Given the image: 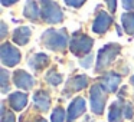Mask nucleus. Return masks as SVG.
Here are the masks:
<instances>
[{
  "mask_svg": "<svg viewBox=\"0 0 134 122\" xmlns=\"http://www.w3.org/2000/svg\"><path fill=\"white\" fill-rule=\"evenodd\" d=\"M121 23L125 33L134 36V13H124L121 16Z\"/></svg>",
  "mask_w": 134,
  "mask_h": 122,
  "instance_id": "obj_17",
  "label": "nucleus"
},
{
  "mask_svg": "<svg viewBox=\"0 0 134 122\" xmlns=\"http://www.w3.org/2000/svg\"><path fill=\"white\" fill-rule=\"evenodd\" d=\"M92 45H94V40L90 38V36L84 35V33H76V35L72 36L71 39V43H69V49L74 55L76 56H81V55H85L88 53L91 49H92Z\"/></svg>",
  "mask_w": 134,
  "mask_h": 122,
  "instance_id": "obj_4",
  "label": "nucleus"
},
{
  "mask_svg": "<svg viewBox=\"0 0 134 122\" xmlns=\"http://www.w3.org/2000/svg\"><path fill=\"white\" fill-rule=\"evenodd\" d=\"M107 2V6L110 9V12H115V7H117V0H105Z\"/></svg>",
  "mask_w": 134,
  "mask_h": 122,
  "instance_id": "obj_26",
  "label": "nucleus"
},
{
  "mask_svg": "<svg viewBox=\"0 0 134 122\" xmlns=\"http://www.w3.org/2000/svg\"><path fill=\"white\" fill-rule=\"evenodd\" d=\"M23 15L26 16L27 19H30V20H35V19L39 17L41 10H39L38 4L35 3V0H26V4H25V9H23Z\"/></svg>",
  "mask_w": 134,
  "mask_h": 122,
  "instance_id": "obj_15",
  "label": "nucleus"
},
{
  "mask_svg": "<svg viewBox=\"0 0 134 122\" xmlns=\"http://www.w3.org/2000/svg\"><path fill=\"white\" fill-rule=\"evenodd\" d=\"M0 56H2V62L6 66H16L20 62V52L16 49L15 46H12L10 43H4L2 45L0 49Z\"/></svg>",
  "mask_w": 134,
  "mask_h": 122,
  "instance_id": "obj_6",
  "label": "nucleus"
},
{
  "mask_svg": "<svg viewBox=\"0 0 134 122\" xmlns=\"http://www.w3.org/2000/svg\"><path fill=\"white\" fill-rule=\"evenodd\" d=\"M122 115L128 119L133 116V106H131L128 102H124V105H122Z\"/></svg>",
  "mask_w": 134,
  "mask_h": 122,
  "instance_id": "obj_23",
  "label": "nucleus"
},
{
  "mask_svg": "<svg viewBox=\"0 0 134 122\" xmlns=\"http://www.w3.org/2000/svg\"><path fill=\"white\" fill-rule=\"evenodd\" d=\"M122 6L127 10H134V0H122Z\"/></svg>",
  "mask_w": 134,
  "mask_h": 122,
  "instance_id": "obj_25",
  "label": "nucleus"
},
{
  "mask_svg": "<svg viewBox=\"0 0 134 122\" xmlns=\"http://www.w3.org/2000/svg\"><path fill=\"white\" fill-rule=\"evenodd\" d=\"M38 122H46V121H45V119H42V118H41V119H39Z\"/></svg>",
  "mask_w": 134,
  "mask_h": 122,
  "instance_id": "obj_29",
  "label": "nucleus"
},
{
  "mask_svg": "<svg viewBox=\"0 0 134 122\" xmlns=\"http://www.w3.org/2000/svg\"><path fill=\"white\" fill-rule=\"evenodd\" d=\"M120 50H121V46L117 43H110L102 47L98 52V58H97V66H95L97 72H99V70L105 69L107 66H110L115 60L117 56H118Z\"/></svg>",
  "mask_w": 134,
  "mask_h": 122,
  "instance_id": "obj_2",
  "label": "nucleus"
},
{
  "mask_svg": "<svg viewBox=\"0 0 134 122\" xmlns=\"http://www.w3.org/2000/svg\"><path fill=\"white\" fill-rule=\"evenodd\" d=\"M113 23V19L108 13L105 12H99L97 15L95 20H94V25H92V32L94 33H104L108 30V27L111 26Z\"/></svg>",
  "mask_w": 134,
  "mask_h": 122,
  "instance_id": "obj_8",
  "label": "nucleus"
},
{
  "mask_svg": "<svg viewBox=\"0 0 134 122\" xmlns=\"http://www.w3.org/2000/svg\"><path fill=\"white\" fill-rule=\"evenodd\" d=\"M2 122H15V115L12 112H6L4 106L2 108Z\"/></svg>",
  "mask_w": 134,
  "mask_h": 122,
  "instance_id": "obj_22",
  "label": "nucleus"
},
{
  "mask_svg": "<svg viewBox=\"0 0 134 122\" xmlns=\"http://www.w3.org/2000/svg\"><path fill=\"white\" fill-rule=\"evenodd\" d=\"M18 0H2V4L3 6H10V4H13V3H16Z\"/></svg>",
  "mask_w": 134,
  "mask_h": 122,
  "instance_id": "obj_28",
  "label": "nucleus"
},
{
  "mask_svg": "<svg viewBox=\"0 0 134 122\" xmlns=\"http://www.w3.org/2000/svg\"><path fill=\"white\" fill-rule=\"evenodd\" d=\"M33 102H35V106L41 111H48L51 105V98L45 90H38L33 95Z\"/></svg>",
  "mask_w": 134,
  "mask_h": 122,
  "instance_id": "obj_14",
  "label": "nucleus"
},
{
  "mask_svg": "<svg viewBox=\"0 0 134 122\" xmlns=\"http://www.w3.org/2000/svg\"><path fill=\"white\" fill-rule=\"evenodd\" d=\"M122 115V108L120 102H114L110 108V115H108V121L110 122H120Z\"/></svg>",
  "mask_w": 134,
  "mask_h": 122,
  "instance_id": "obj_18",
  "label": "nucleus"
},
{
  "mask_svg": "<svg viewBox=\"0 0 134 122\" xmlns=\"http://www.w3.org/2000/svg\"><path fill=\"white\" fill-rule=\"evenodd\" d=\"M30 35H32L30 27L20 26V27H18V29L13 32V42L18 43V45H20V46H23V45H26L27 42H29Z\"/></svg>",
  "mask_w": 134,
  "mask_h": 122,
  "instance_id": "obj_10",
  "label": "nucleus"
},
{
  "mask_svg": "<svg viewBox=\"0 0 134 122\" xmlns=\"http://www.w3.org/2000/svg\"><path fill=\"white\" fill-rule=\"evenodd\" d=\"M104 88L102 85H94L91 88V109L95 115H101L104 112V106H105V93H104Z\"/></svg>",
  "mask_w": 134,
  "mask_h": 122,
  "instance_id": "obj_5",
  "label": "nucleus"
},
{
  "mask_svg": "<svg viewBox=\"0 0 134 122\" xmlns=\"http://www.w3.org/2000/svg\"><path fill=\"white\" fill-rule=\"evenodd\" d=\"M42 42L43 45L51 50H64L68 46V35L66 30L61 29V30H55V29H49L43 33L42 36Z\"/></svg>",
  "mask_w": 134,
  "mask_h": 122,
  "instance_id": "obj_1",
  "label": "nucleus"
},
{
  "mask_svg": "<svg viewBox=\"0 0 134 122\" xmlns=\"http://www.w3.org/2000/svg\"><path fill=\"white\" fill-rule=\"evenodd\" d=\"M87 83H88V78L85 75L75 76V78L71 79V81L66 83V89H65V92H68V90H69V93L78 92V90L84 89V88L87 86Z\"/></svg>",
  "mask_w": 134,
  "mask_h": 122,
  "instance_id": "obj_12",
  "label": "nucleus"
},
{
  "mask_svg": "<svg viewBox=\"0 0 134 122\" xmlns=\"http://www.w3.org/2000/svg\"><path fill=\"white\" fill-rule=\"evenodd\" d=\"M120 82H121V79H120L118 75H115V73H107V75L102 78V88H104L105 90H108V92H115L117 88H118Z\"/></svg>",
  "mask_w": 134,
  "mask_h": 122,
  "instance_id": "obj_13",
  "label": "nucleus"
},
{
  "mask_svg": "<svg viewBox=\"0 0 134 122\" xmlns=\"http://www.w3.org/2000/svg\"><path fill=\"white\" fill-rule=\"evenodd\" d=\"M41 13L43 20L51 25L59 23L64 19V13H62L61 7L53 0H41Z\"/></svg>",
  "mask_w": 134,
  "mask_h": 122,
  "instance_id": "obj_3",
  "label": "nucleus"
},
{
  "mask_svg": "<svg viewBox=\"0 0 134 122\" xmlns=\"http://www.w3.org/2000/svg\"><path fill=\"white\" fill-rule=\"evenodd\" d=\"M13 81H15V85L18 88H20V89L23 90H29L33 88V85H35V81H33V78L29 75L27 72H25V70H16L15 73H13Z\"/></svg>",
  "mask_w": 134,
  "mask_h": 122,
  "instance_id": "obj_7",
  "label": "nucleus"
},
{
  "mask_svg": "<svg viewBox=\"0 0 134 122\" xmlns=\"http://www.w3.org/2000/svg\"><path fill=\"white\" fill-rule=\"evenodd\" d=\"M65 119V112L62 108H56L52 112V122H64Z\"/></svg>",
  "mask_w": 134,
  "mask_h": 122,
  "instance_id": "obj_20",
  "label": "nucleus"
},
{
  "mask_svg": "<svg viewBox=\"0 0 134 122\" xmlns=\"http://www.w3.org/2000/svg\"><path fill=\"white\" fill-rule=\"evenodd\" d=\"M6 33H7V26H6V23H4V22H2V33H0V36H2V38H4V36H6Z\"/></svg>",
  "mask_w": 134,
  "mask_h": 122,
  "instance_id": "obj_27",
  "label": "nucleus"
},
{
  "mask_svg": "<svg viewBox=\"0 0 134 122\" xmlns=\"http://www.w3.org/2000/svg\"><path fill=\"white\" fill-rule=\"evenodd\" d=\"M85 112V99L84 98H75L71 102L68 108V122H74L78 116H81Z\"/></svg>",
  "mask_w": 134,
  "mask_h": 122,
  "instance_id": "obj_9",
  "label": "nucleus"
},
{
  "mask_svg": "<svg viewBox=\"0 0 134 122\" xmlns=\"http://www.w3.org/2000/svg\"><path fill=\"white\" fill-rule=\"evenodd\" d=\"M49 62V58H48L45 53H38V55L32 56L29 60V66L32 69H36V70H41L42 68H45Z\"/></svg>",
  "mask_w": 134,
  "mask_h": 122,
  "instance_id": "obj_16",
  "label": "nucleus"
},
{
  "mask_svg": "<svg viewBox=\"0 0 134 122\" xmlns=\"http://www.w3.org/2000/svg\"><path fill=\"white\" fill-rule=\"evenodd\" d=\"M46 81L49 82L51 85L56 86V85H59V83L62 82V76L59 75L56 70H49V72L46 73Z\"/></svg>",
  "mask_w": 134,
  "mask_h": 122,
  "instance_id": "obj_19",
  "label": "nucleus"
},
{
  "mask_svg": "<svg viewBox=\"0 0 134 122\" xmlns=\"http://www.w3.org/2000/svg\"><path fill=\"white\" fill-rule=\"evenodd\" d=\"M65 3L72 7H81L85 3V0H65Z\"/></svg>",
  "mask_w": 134,
  "mask_h": 122,
  "instance_id": "obj_24",
  "label": "nucleus"
},
{
  "mask_svg": "<svg viewBox=\"0 0 134 122\" xmlns=\"http://www.w3.org/2000/svg\"><path fill=\"white\" fill-rule=\"evenodd\" d=\"M9 103L15 111H22L27 103V95L23 92H13L9 96Z\"/></svg>",
  "mask_w": 134,
  "mask_h": 122,
  "instance_id": "obj_11",
  "label": "nucleus"
},
{
  "mask_svg": "<svg viewBox=\"0 0 134 122\" xmlns=\"http://www.w3.org/2000/svg\"><path fill=\"white\" fill-rule=\"evenodd\" d=\"M2 90L3 93L7 92V85H9V72L6 69H2Z\"/></svg>",
  "mask_w": 134,
  "mask_h": 122,
  "instance_id": "obj_21",
  "label": "nucleus"
},
{
  "mask_svg": "<svg viewBox=\"0 0 134 122\" xmlns=\"http://www.w3.org/2000/svg\"><path fill=\"white\" fill-rule=\"evenodd\" d=\"M131 82H133V85H134V75H133V78H131Z\"/></svg>",
  "mask_w": 134,
  "mask_h": 122,
  "instance_id": "obj_30",
  "label": "nucleus"
}]
</instances>
